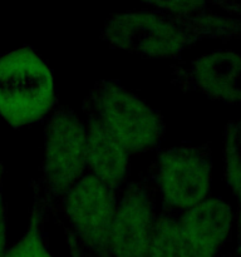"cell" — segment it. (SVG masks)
Wrapping results in <instances>:
<instances>
[{"label": "cell", "instance_id": "12", "mask_svg": "<svg viewBox=\"0 0 241 257\" xmlns=\"http://www.w3.org/2000/svg\"><path fill=\"white\" fill-rule=\"evenodd\" d=\"M32 188L33 202L28 227L22 238L7 251L5 257H53L48 251L43 237V225L47 211L40 200L39 188L35 181L32 182Z\"/></svg>", "mask_w": 241, "mask_h": 257}, {"label": "cell", "instance_id": "19", "mask_svg": "<svg viewBox=\"0 0 241 257\" xmlns=\"http://www.w3.org/2000/svg\"><path fill=\"white\" fill-rule=\"evenodd\" d=\"M220 257H236L235 253H227V255H223V256H220Z\"/></svg>", "mask_w": 241, "mask_h": 257}, {"label": "cell", "instance_id": "18", "mask_svg": "<svg viewBox=\"0 0 241 257\" xmlns=\"http://www.w3.org/2000/svg\"><path fill=\"white\" fill-rule=\"evenodd\" d=\"M3 172H4V168H3V165L0 163V185H2V178H3ZM2 190V188H0Z\"/></svg>", "mask_w": 241, "mask_h": 257}, {"label": "cell", "instance_id": "11", "mask_svg": "<svg viewBox=\"0 0 241 257\" xmlns=\"http://www.w3.org/2000/svg\"><path fill=\"white\" fill-rule=\"evenodd\" d=\"M225 176L236 197V248L235 256L241 257V118L232 120L225 128L223 135Z\"/></svg>", "mask_w": 241, "mask_h": 257}, {"label": "cell", "instance_id": "7", "mask_svg": "<svg viewBox=\"0 0 241 257\" xmlns=\"http://www.w3.org/2000/svg\"><path fill=\"white\" fill-rule=\"evenodd\" d=\"M155 187L147 177L127 183L110 235L112 257H150L155 235Z\"/></svg>", "mask_w": 241, "mask_h": 257}, {"label": "cell", "instance_id": "10", "mask_svg": "<svg viewBox=\"0 0 241 257\" xmlns=\"http://www.w3.org/2000/svg\"><path fill=\"white\" fill-rule=\"evenodd\" d=\"M87 127V171L108 187L119 192L128 172L125 147L89 110L83 109Z\"/></svg>", "mask_w": 241, "mask_h": 257}, {"label": "cell", "instance_id": "6", "mask_svg": "<svg viewBox=\"0 0 241 257\" xmlns=\"http://www.w3.org/2000/svg\"><path fill=\"white\" fill-rule=\"evenodd\" d=\"M118 191L90 173L75 183L58 206L78 242L94 257H112L110 235L118 206Z\"/></svg>", "mask_w": 241, "mask_h": 257}, {"label": "cell", "instance_id": "17", "mask_svg": "<svg viewBox=\"0 0 241 257\" xmlns=\"http://www.w3.org/2000/svg\"><path fill=\"white\" fill-rule=\"evenodd\" d=\"M208 3L222 8L228 13L241 15V0H208Z\"/></svg>", "mask_w": 241, "mask_h": 257}, {"label": "cell", "instance_id": "8", "mask_svg": "<svg viewBox=\"0 0 241 257\" xmlns=\"http://www.w3.org/2000/svg\"><path fill=\"white\" fill-rule=\"evenodd\" d=\"M171 83L185 93H198L208 99L241 103V54L217 50L171 68Z\"/></svg>", "mask_w": 241, "mask_h": 257}, {"label": "cell", "instance_id": "3", "mask_svg": "<svg viewBox=\"0 0 241 257\" xmlns=\"http://www.w3.org/2000/svg\"><path fill=\"white\" fill-rule=\"evenodd\" d=\"M85 173V123L69 108H54L45 125L42 172L34 180L45 211L57 212L60 201Z\"/></svg>", "mask_w": 241, "mask_h": 257}, {"label": "cell", "instance_id": "5", "mask_svg": "<svg viewBox=\"0 0 241 257\" xmlns=\"http://www.w3.org/2000/svg\"><path fill=\"white\" fill-rule=\"evenodd\" d=\"M212 147L180 145L160 151L147 178L168 212L181 215L208 198L212 185Z\"/></svg>", "mask_w": 241, "mask_h": 257}, {"label": "cell", "instance_id": "16", "mask_svg": "<svg viewBox=\"0 0 241 257\" xmlns=\"http://www.w3.org/2000/svg\"><path fill=\"white\" fill-rule=\"evenodd\" d=\"M7 251V211L0 190V257H5Z\"/></svg>", "mask_w": 241, "mask_h": 257}, {"label": "cell", "instance_id": "9", "mask_svg": "<svg viewBox=\"0 0 241 257\" xmlns=\"http://www.w3.org/2000/svg\"><path fill=\"white\" fill-rule=\"evenodd\" d=\"M181 232L192 257H220L235 223V215L221 198L203 202L178 215Z\"/></svg>", "mask_w": 241, "mask_h": 257}, {"label": "cell", "instance_id": "4", "mask_svg": "<svg viewBox=\"0 0 241 257\" xmlns=\"http://www.w3.org/2000/svg\"><path fill=\"white\" fill-rule=\"evenodd\" d=\"M83 109L93 113L128 153L155 150L165 136L161 113L114 80L95 83L83 100Z\"/></svg>", "mask_w": 241, "mask_h": 257}, {"label": "cell", "instance_id": "2", "mask_svg": "<svg viewBox=\"0 0 241 257\" xmlns=\"http://www.w3.org/2000/svg\"><path fill=\"white\" fill-rule=\"evenodd\" d=\"M57 104L53 74L33 48L0 57V117L13 128L34 124Z\"/></svg>", "mask_w": 241, "mask_h": 257}, {"label": "cell", "instance_id": "1", "mask_svg": "<svg viewBox=\"0 0 241 257\" xmlns=\"http://www.w3.org/2000/svg\"><path fill=\"white\" fill-rule=\"evenodd\" d=\"M241 37V19L213 14H175L163 10L113 15L100 38L113 48L151 58H177L203 39Z\"/></svg>", "mask_w": 241, "mask_h": 257}, {"label": "cell", "instance_id": "14", "mask_svg": "<svg viewBox=\"0 0 241 257\" xmlns=\"http://www.w3.org/2000/svg\"><path fill=\"white\" fill-rule=\"evenodd\" d=\"M152 5L156 10L175 13V14H200L210 12L208 0H142Z\"/></svg>", "mask_w": 241, "mask_h": 257}, {"label": "cell", "instance_id": "13", "mask_svg": "<svg viewBox=\"0 0 241 257\" xmlns=\"http://www.w3.org/2000/svg\"><path fill=\"white\" fill-rule=\"evenodd\" d=\"M150 257H192L181 232L178 215L165 210L157 216Z\"/></svg>", "mask_w": 241, "mask_h": 257}, {"label": "cell", "instance_id": "15", "mask_svg": "<svg viewBox=\"0 0 241 257\" xmlns=\"http://www.w3.org/2000/svg\"><path fill=\"white\" fill-rule=\"evenodd\" d=\"M55 220L58 221V223L62 226L63 231H64L65 240H67L68 248H69V252H70V257H94V256L90 255V253L88 252V251L85 250V248L83 247L79 242H78V240L75 238V236L73 235L72 231L68 228V226L65 225L64 222L59 221L57 217H55Z\"/></svg>", "mask_w": 241, "mask_h": 257}]
</instances>
